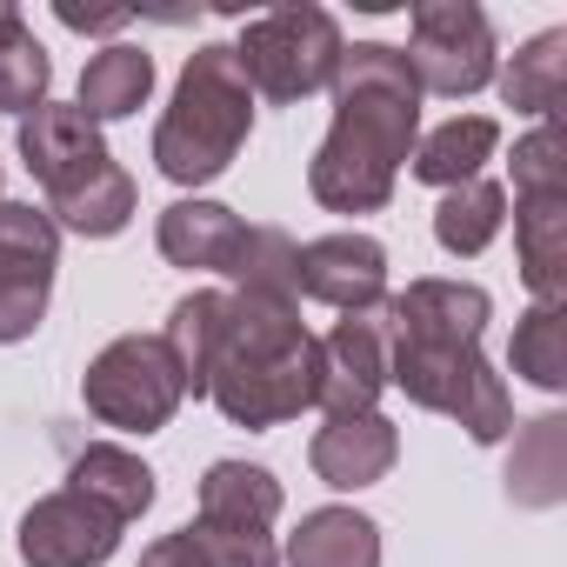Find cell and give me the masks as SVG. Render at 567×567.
Instances as JSON below:
<instances>
[{"instance_id":"obj_1","label":"cell","mask_w":567,"mask_h":567,"mask_svg":"<svg viewBox=\"0 0 567 567\" xmlns=\"http://www.w3.org/2000/svg\"><path fill=\"white\" fill-rule=\"evenodd\" d=\"M388 321V388H401L414 408L447 414L467 427V441L494 447L514 427V394L487 368L481 334L494 321V295L481 280H408V295L381 308Z\"/></svg>"},{"instance_id":"obj_2","label":"cell","mask_w":567,"mask_h":567,"mask_svg":"<svg viewBox=\"0 0 567 567\" xmlns=\"http://www.w3.org/2000/svg\"><path fill=\"white\" fill-rule=\"evenodd\" d=\"M421 141V81L401 48L354 41L334 74V121L308 161V194L328 214H381Z\"/></svg>"},{"instance_id":"obj_3","label":"cell","mask_w":567,"mask_h":567,"mask_svg":"<svg viewBox=\"0 0 567 567\" xmlns=\"http://www.w3.org/2000/svg\"><path fill=\"white\" fill-rule=\"evenodd\" d=\"M321 334H308L301 301H254L227 295V334L207 368V394L234 427H280L315 408Z\"/></svg>"},{"instance_id":"obj_4","label":"cell","mask_w":567,"mask_h":567,"mask_svg":"<svg viewBox=\"0 0 567 567\" xmlns=\"http://www.w3.org/2000/svg\"><path fill=\"white\" fill-rule=\"evenodd\" d=\"M247 134H254V87L240 81L234 48H220V41L194 48L174 81V101L154 127V167L174 187H207L234 167Z\"/></svg>"},{"instance_id":"obj_5","label":"cell","mask_w":567,"mask_h":567,"mask_svg":"<svg viewBox=\"0 0 567 567\" xmlns=\"http://www.w3.org/2000/svg\"><path fill=\"white\" fill-rule=\"evenodd\" d=\"M560 121H534L514 141V247L540 308H567V161Z\"/></svg>"},{"instance_id":"obj_6","label":"cell","mask_w":567,"mask_h":567,"mask_svg":"<svg viewBox=\"0 0 567 567\" xmlns=\"http://www.w3.org/2000/svg\"><path fill=\"white\" fill-rule=\"evenodd\" d=\"M341 21L328 8H274V14H254L234 41V61H240V81L274 101V107H295L321 87H334L341 74Z\"/></svg>"},{"instance_id":"obj_7","label":"cell","mask_w":567,"mask_h":567,"mask_svg":"<svg viewBox=\"0 0 567 567\" xmlns=\"http://www.w3.org/2000/svg\"><path fill=\"white\" fill-rule=\"evenodd\" d=\"M81 401H87V414L101 427L161 434L187 401V374H181V361H174V348L161 334H121L87 361Z\"/></svg>"},{"instance_id":"obj_8","label":"cell","mask_w":567,"mask_h":567,"mask_svg":"<svg viewBox=\"0 0 567 567\" xmlns=\"http://www.w3.org/2000/svg\"><path fill=\"white\" fill-rule=\"evenodd\" d=\"M401 54L421 81V94L467 101L494 81V21L474 0H421L408 14V48Z\"/></svg>"},{"instance_id":"obj_9","label":"cell","mask_w":567,"mask_h":567,"mask_svg":"<svg viewBox=\"0 0 567 567\" xmlns=\"http://www.w3.org/2000/svg\"><path fill=\"white\" fill-rule=\"evenodd\" d=\"M61 227L34 200H0V348L34 341L54 301Z\"/></svg>"},{"instance_id":"obj_10","label":"cell","mask_w":567,"mask_h":567,"mask_svg":"<svg viewBox=\"0 0 567 567\" xmlns=\"http://www.w3.org/2000/svg\"><path fill=\"white\" fill-rule=\"evenodd\" d=\"M14 547L28 567H107L121 547V520L74 487H54L21 514Z\"/></svg>"},{"instance_id":"obj_11","label":"cell","mask_w":567,"mask_h":567,"mask_svg":"<svg viewBox=\"0 0 567 567\" xmlns=\"http://www.w3.org/2000/svg\"><path fill=\"white\" fill-rule=\"evenodd\" d=\"M295 288L334 315H381L388 308V247L374 234H321L295 254Z\"/></svg>"},{"instance_id":"obj_12","label":"cell","mask_w":567,"mask_h":567,"mask_svg":"<svg viewBox=\"0 0 567 567\" xmlns=\"http://www.w3.org/2000/svg\"><path fill=\"white\" fill-rule=\"evenodd\" d=\"M381 394H388V321H374V315L334 321L321 334L315 408H328V421H341V414H374Z\"/></svg>"},{"instance_id":"obj_13","label":"cell","mask_w":567,"mask_h":567,"mask_svg":"<svg viewBox=\"0 0 567 567\" xmlns=\"http://www.w3.org/2000/svg\"><path fill=\"white\" fill-rule=\"evenodd\" d=\"M401 461V427L374 408V414H341L308 441V467L334 487V494H361L374 481H388Z\"/></svg>"},{"instance_id":"obj_14","label":"cell","mask_w":567,"mask_h":567,"mask_svg":"<svg viewBox=\"0 0 567 567\" xmlns=\"http://www.w3.org/2000/svg\"><path fill=\"white\" fill-rule=\"evenodd\" d=\"M21 161H28L34 181L54 194V187L81 181V174H94V167L114 161V154H107L101 127H94L74 101H41V107L21 121Z\"/></svg>"},{"instance_id":"obj_15","label":"cell","mask_w":567,"mask_h":567,"mask_svg":"<svg viewBox=\"0 0 567 567\" xmlns=\"http://www.w3.org/2000/svg\"><path fill=\"white\" fill-rule=\"evenodd\" d=\"M154 240H161V254H167L174 267H194V274H234L240 240H247V220H240L234 207H220V200H200V194H194V200L161 207Z\"/></svg>"},{"instance_id":"obj_16","label":"cell","mask_w":567,"mask_h":567,"mask_svg":"<svg viewBox=\"0 0 567 567\" xmlns=\"http://www.w3.org/2000/svg\"><path fill=\"white\" fill-rule=\"evenodd\" d=\"M494 147H501V121L494 114H454V121H441L434 134L414 141L408 167H414V181H427V187L447 194L461 181H481V167L494 161Z\"/></svg>"},{"instance_id":"obj_17","label":"cell","mask_w":567,"mask_h":567,"mask_svg":"<svg viewBox=\"0 0 567 567\" xmlns=\"http://www.w3.org/2000/svg\"><path fill=\"white\" fill-rule=\"evenodd\" d=\"M41 214H48L54 227H68V234L107 240V234H121V227L134 220V181H127V167H121V161H101L94 174H81V181L54 187Z\"/></svg>"},{"instance_id":"obj_18","label":"cell","mask_w":567,"mask_h":567,"mask_svg":"<svg viewBox=\"0 0 567 567\" xmlns=\"http://www.w3.org/2000/svg\"><path fill=\"white\" fill-rule=\"evenodd\" d=\"M507 501L514 507H560L567 501V421L560 414H534L514 434L507 454Z\"/></svg>"},{"instance_id":"obj_19","label":"cell","mask_w":567,"mask_h":567,"mask_svg":"<svg viewBox=\"0 0 567 567\" xmlns=\"http://www.w3.org/2000/svg\"><path fill=\"white\" fill-rule=\"evenodd\" d=\"M68 487H74V494H87V501H101L121 527H127V520H141V514L154 507V467H147L141 454L114 447V441L81 447V454H74V467H68Z\"/></svg>"},{"instance_id":"obj_20","label":"cell","mask_w":567,"mask_h":567,"mask_svg":"<svg viewBox=\"0 0 567 567\" xmlns=\"http://www.w3.org/2000/svg\"><path fill=\"white\" fill-rule=\"evenodd\" d=\"M288 567H381V527L361 507H315L288 534Z\"/></svg>"},{"instance_id":"obj_21","label":"cell","mask_w":567,"mask_h":567,"mask_svg":"<svg viewBox=\"0 0 567 567\" xmlns=\"http://www.w3.org/2000/svg\"><path fill=\"white\" fill-rule=\"evenodd\" d=\"M147 94H154V54L134 48V41H114V48H101V54L81 68V101H74V107L101 127V121L141 114Z\"/></svg>"},{"instance_id":"obj_22","label":"cell","mask_w":567,"mask_h":567,"mask_svg":"<svg viewBox=\"0 0 567 567\" xmlns=\"http://www.w3.org/2000/svg\"><path fill=\"white\" fill-rule=\"evenodd\" d=\"M280 481L260 461H214L200 474V520H227V527H274L280 514Z\"/></svg>"},{"instance_id":"obj_23","label":"cell","mask_w":567,"mask_h":567,"mask_svg":"<svg viewBox=\"0 0 567 567\" xmlns=\"http://www.w3.org/2000/svg\"><path fill=\"white\" fill-rule=\"evenodd\" d=\"M220 334H227V288H194V295H181L174 315H167V328H161V341L174 348V361H181L194 401L207 394V368H214Z\"/></svg>"},{"instance_id":"obj_24","label":"cell","mask_w":567,"mask_h":567,"mask_svg":"<svg viewBox=\"0 0 567 567\" xmlns=\"http://www.w3.org/2000/svg\"><path fill=\"white\" fill-rule=\"evenodd\" d=\"M48 81H54L48 48L34 41V28L21 21L14 0H0V114L28 121V114L48 101Z\"/></svg>"},{"instance_id":"obj_25","label":"cell","mask_w":567,"mask_h":567,"mask_svg":"<svg viewBox=\"0 0 567 567\" xmlns=\"http://www.w3.org/2000/svg\"><path fill=\"white\" fill-rule=\"evenodd\" d=\"M501 220H507V187L481 174V181H461V187L441 194V207H434V240H441L447 254L474 260V254L494 247Z\"/></svg>"},{"instance_id":"obj_26","label":"cell","mask_w":567,"mask_h":567,"mask_svg":"<svg viewBox=\"0 0 567 567\" xmlns=\"http://www.w3.org/2000/svg\"><path fill=\"white\" fill-rule=\"evenodd\" d=\"M507 368L520 381H534L540 394H560L567 388V308H527L514 321V341H507Z\"/></svg>"},{"instance_id":"obj_27","label":"cell","mask_w":567,"mask_h":567,"mask_svg":"<svg viewBox=\"0 0 567 567\" xmlns=\"http://www.w3.org/2000/svg\"><path fill=\"white\" fill-rule=\"evenodd\" d=\"M295 254L301 240L288 227H247L240 240V260H234V295H254V301H301L295 288Z\"/></svg>"},{"instance_id":"obj_28","label":"cell","mask_w":567,"mask_h":567,"mask_svg":"<svg viewBox=\"0 0 567 567\" xmlns=\"http://www.w3.org/2000/svg\"><path fill=\"white\" fill-rule=\"evenodd\" d=\"M560 48H567V34L547 28V34H534V41L507 61L501 101H507L514 114H534V121H554V114H560Z\"/></svg>"},{"instance_id":"obj_29","label":"cell","mask_w":567,"mask_h":567,"mask_svg":"<svg viewBox=\"0 0 567 567\" xmlns=\"http://www.w3.org/2000/svg\"><path fill=\"white\" fill-rule=\"evenodd\" d=\"M200 567H280V547L267 527H227V520H187L181 527Z\"/></svg>"},{"instance_id":"obj_30","label":"cell","mask_w":567,"mask_h":567,"mask_svg":"<svg viewBox=\"0 0 567 567\" xmlns=\"http://www.w3.org/2000/svg\"><path fill=\"white\" fill-rule=\"evenodd\" d=\"M74 34H114V28H127V8H107V14H87V8H74V0H61L54 8Z\"/></svg>"},{"instance_id":"obj_31","label":"cell","mask_w":567,"mask_h":567,"mask_svg":"<svg viewBox=\"0 0 567 567\" xmlns=\"http://www.w3.org/2000/svg\"><path fill=\"white\" fill-rule=\"evenodd\" d=\"M141 567H200L194 560V547H187V534H161L147 554H141Z\"/></svg>"}]
</instances>
